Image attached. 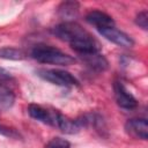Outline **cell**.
Returning <instances> with one entry per match:
<instances>
[{"label":"cell","instance_id":"1","mask_svg":"<svg viewBox=\"0 0 148 148\" xmlns=\"http://www.w3.org/2000/svg\"><path fill=\"white\" fill-rule=\"evenodd\" d=\"M31 57L42 64L69 66L75 62V58H73L72 56L60 51L59 49L45 44L36 45L31 50Z\"/></svg>","mask_w":148,"mask_h":148},{"label":"cell","instance_id":"2","mask_svg":"<svg viewBox=\"0 0 148 148\" xmlns=\"http://www.w3.org/2000/svg\"><path fill=\"white\" fill-rule=\"evenodd\" d=\"M36 74L40 79H43L50 83L61 86V87H71V86H77L79 84V81L76 80V77H74L69 72L62 71V69L42 68V69H37Z\"/></svg>","mask_w":148,"mask_h":148},{"label":"cell","instance_id":"3","mask_svg":"<svg viewBox=\"0 0 148 148\" xmlns=\"http://www.w3.org/2000/svg\"><path fill=\"white\" fill-rule=\"evenodd\" d=\"M88 31L76 22H62L53 28V34L61 40L72 43L79 37L86 35Z\"/></svg>","mask_w":148,"mask_h":148},{"label":"cell","instance_id":"4","mask_svg":"<svg viewBox=\"0 0 148 148\" xmlns=\"http://www.w3.org/2000/svg\"><path fill=\"white\" fill-rule=\"evenodd\" d=\"M97 30L108 40H110L121 47H132L134 45V40L132 39V37H130L124 31L117 29L116 27H106V28H101Z\"/></svg>","mask_w":148,"mask_h":148},{"label":"cell","instance_id":"5","mask_svg":"<svg viewBox=\"0 0 148 148\" xmlns=\"http://www.w3.org/2000/svg\"><path fill=\"white\" fill-rule=\"evenodd\" d=\"M113 90H114L116 102L120 108L126 109V110H132L138 106V101L126 89V87L121 82H114Z\"/></svg>","mask_w":148,"mask_h":148},{"label":"cell","instance_id":"6","mask_svg":"<svg viewBox=\"0 0 148 148\" xmlns=\"http://www.w3.org/2000/svg\"><path fill=\"white\" fill-rule=\"evenodd\" d=\"M125 131L134 139H148V123L145 118H133L126 121Z\"/></svg>","mask_w":148,"mask_h":148},{"label":"cell","instance_id":"7","mask_svg":"<svg viewBox=\"0 0 148 148\" xmlns=\"http://www.w3.org/2000/svg\"><path fill=\"white\" fill-rule=\"evenodd\" d=\"M83 123L81 119H71L64 114H61L60 112L56 111V116H54V124L53 126L58 127L61 132L66 133V134H74L77 133L81 127H82Z\"/></svg>","mask_w":148,"mask_h":148},{"label":"cell","instance_id":"8","mask_svg":"<svg viewBox=\"0 0 148 148\" xmlns=\"http://www.w3.org/2000/svg\"><path fill=\"white\" fill-rule=\"evenodd\" d=\"M28 113L30 114L31 118H34L38 121H42L44 124L52 125V126L54 124L56 111H49L38 104H30L28 106Z\"/></svg>","mask_w":148,"mask_h":148},{"label":"cell","instance_id":"9","mask_svg":"<svg viewBox=\"0 0 148 148\" xmlns=\"http://www.w3.org/2000/svg\"><path fill=\"white\" fill-rule=\"evenodd\" d=\"M86 21L92 25H95L97 29L106 28V27H114L113 18L108 15L104 12L101 10H91L86 15Z\"/></svg>","mask_w":148,"mask_h":148},{"label":"cell","instance_id":"10","mask_svg":"<svg viewBox=\"0 0 148 148\" xmlns=\"http://www.w3.org/2000/svg\"><path fill=\"white\" fill-rule=\"evenodd\" d=\"M80 3L77 1H64L58 7V14L65 22H73V20L79 15Z\"/></svg>","mask_w":148,"mask_h":148},{"label":"cell","instance_id":"11","mask_svg":"<svg viewBox=\"0 0 148 148\" xmlns=\"http://www.w3.org/2000/svg\"><path fill=\"white\" fill-rule=\"evenodd\" d=\"M80 57L87 64L88 67L97 72H103L109 66L108 60L99 53H91V54H86V56H80Z\"/></svg>","mask_w":148,"mask_h":148},{"label":"cell","instance_id":"12","mask_svg":"<svg viewBox=\"0 0 148 148\" xmlns=\"http://www.w3.org/2000/svg\"><path fill=\"white\" fill-rule=\"evenodd\" d=\"M15 102V94L14 91L6 86L5 83H2L0 81V106L8 109L10 106H13Z\"/></svg>","mask_w":148,"mask_h":148},{"label":"cell","instance_id":"13","mask_svg":"<svg viewBox=\"0 0 148 148\" xmlns=\"http://www.w3.org/2000/svg\"><path fill=\"white\" fill-rule=\"evenodd\" d=\"M25 58V53L23 50L12 46L0 47V59L6 60H22Z\"/></svg>","mask_w":148,"mask_h":148},{"label":"cell","instance_id":"14","mask_svg":"<svg viewBox=\"0 0 148 148\" xmlns=\"http://www.w3.org/2000/svg\"><path fill=\"white\" fill-rule=\"evenodd\" d=\"M45 148H71V143L62 138H53L46 143Z\"/></svg>","mask_w":148,"mask_h":148},{"label":"cell","instance_id":"15","mask_svg":"<svg viewBox=\"0 0 148 148\" xmlns=\"http://www.w3.org/2000/svg\"><path fill=\"white\" fill-rule=\"evenodd\" d=\"M135 23H136V25H139L143 30L148 29V13H147V10H142L136 15Z\"/></svg>","mask_w":148,"mask_h":148},{"label":"cell","instance_id":"16","mask_svg":"<svg viewBox=\"0 0 148 148\" xmlns=\"http://www.w3.org/2000/svg\"><path fill=\"white\" fill-rule=\"evenodd\" d=\"M8 79H10V74L7 71H5L3 68H0V81L2 82V81L8 80Z\"/></svg>","mask_w":148,"mask_h":148}]
</instances>
